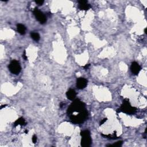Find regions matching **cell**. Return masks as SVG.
Here are the masks:
<instances>
[{
  "mask_svg": "<svg viewBox=\"0 0 147 147\" xmlns=\"http://www.w3.org/2000/svg\"><path fill=\"white\" fill-rule=\"evenodd\" d=\"M84 110H86V109H85V105L84 102L81 101L79 100H76L68 107L67 110V113L70 116L75 112H82Z\"/></svg>",
  "mask_w": 147,
  "mask_h": 147,
  "instance_id": "6da1fadb",
  "label": "cell"
},
{
  "mask_svg": "<svg viewBox=\"0 0 147 147\" xmlns=\"http://www.w3.org/2000/svg\"><path fill=\"white\" fill-rule=\"evenodd\" d=\"M88 113L87 112L86 110H84L82 112L79 113V114L76 115H71L70 116V119L72 123L76 124H81L83 123L86 120V119L87 117Z\"/></svg>",
  "mask_w": 147,
  "mask_h": 147,
  "instance_id": "7a4b0ae2",
  "label": "cell"
},
{
  "mask_svg": "<svg viewBox=\"0 0 147 147\" xmlns=\"http://www.w3.org/2000/svg\"><path fill=\"white\" fill-rule=\"evenodd\" d=\"M82 137L81 139V146L84 147H90L91 144V139L90 133L88 130H85L81 133Z\"/></svg>",
  "mask_w": 147,
  "mask_h": 147,
  "instance_id": "3957f363",
  "label": "cell"
},
{
  "mask_svg": "<svg viewBox=\"0 0 147 147\" xmlns=\"http://www.w3.org/2000/svg\"><path fill=\"white\" fill-rule=\"evenodd\" d=\"M118 110H119L118 111H120V112L122 111V112L127 113V114H132L136 112V109L134 107H132L131 106L128 101L125 100L124 101V103L121 105V107Z\"/></svg>",
  "mask_w": 147,
  "mask_h": 147,
  "instance_id": "277c9868",
  "label": "cell"
},
{
  "mask_svg": "<svg viewBox=\"0 0 147 147\" xmlns=\"http://www.w3.org/2000/svg\"><path fill=\"white\" fill-rule=\"evenodd\" d=\"M9 69L12 74L17 75L20 72L21 67L20 63L17 61L14 60L10 62L9 65Z\"/></svg>",
  "mask_w": 147,
  "mask_h": 147,
  "instance_id": "5b68a950",
  "label": "cell"
},
{
  "mask_svg": "<svg viewBox=\"0 0 147 147\" xmlns=\"http://www.w3.org/2000/svg\"><path fill=\"white\" fill-rule=\"evenodd\" d=\"M33 13H34V15L36 17L37 20L39 21L41 24H44L46 22L47 19H46L45 16L38 8L35 9L34 10H33Z\"/></svg>",
  "mask_w": 147,
  "mask_h": 147,
  "instance_id": "8992f818",
  "label": "cell"
},
{
  "mask_svg": "<svg viewBox=\"0 0 147 147\" xmlns=\"http://www.w3.org/2000/svg\"><path fill=\"white\" fill-rule=\"evenodd\" d=\"M87 84V81L84 78H79L77 81V86L79 89L82 90L86 87Z\"/></svg>",
  "mask_w": 147,
  "mask_h": 147,
  "instance_id": "52a82bcc",
  "label": "cell"
},
{
  "mask_svg": "<svg viewBox=\"0 0 147 147\" xmlns=\"http://www.w3.org/2000/svg\"><path fill=\"white\" fill-rule=\"evenodd\" d=\"M141 67L137 62H133L130 67L131 71L134 75H137L141 70Z\"/></svg>",
  "mask_w": 147,
  "mask_h": 147,
  "instance_id": "ba28073f",
  "label": "cell"
},
{
  "mask_svg": "<svg viewBox=\"0 0 147 147\" xmlns=\"http://www.w3.org/2000/svg\"><path fill=\"white\" fill-rule=\"evenodd\" d=\"M79 3V8L81 10H87L90 8V5L88 4L87 1H78Z\"/></svg>",
  "mask_w": 147,
  "mask_h": 147,
  "instance_id": "9c48e42d",
  "label": "cell"
},
{
  "mask_svg": "<svg viewBox=\"0 0 147 147\" xmlns=\"http://www.w3.org/2000/svg\"><path fill=\"white\" fill-rule=\"evenodd\" d=\"M76 95H77V94H76L75 91L72 89L69 90L66 93V96L67 97V98L69 99L70 100H74V99L75 98Z\"/></svg>",
  "mask_w": 147,
  "mask_h": 147,
  "instance_id": "30bf717a",
  "label": "cell"
},
{
  "mask_svg": "<svg viewBox=\"0 0 147 147\" xmlns=\"http://www.w3.org/2000/svg\"><path fill=\"white\" fill-rule=\"evenodd\" d=\"M17 31H18V32L20 33V34L23 35L25 33L26 28L24 25L18 24L17 25Z\"/></svg>",
  "mask_w": 147,
  "mask_h": 147,
  "instance_id": "8fae6325",
  "label": "cell"
},
{
  "mask_svg": "<svg viewBox=\"0 0 147 147\" xmlns=\"http://www.w3.org/2000/svg\"><path fill=\"white\" fill-rule=\"evenodd\" d=\"M26 124V121H25V120H24V118H23L22 117H20L15 121V124H14V126H17V125H21V126H23V125H25Z\"/></svg>",
  "mask_w": 147,
  "mask_h": 147,
  "instance_id": "7c38bea8",
  "label": "cell"
},
{
  "mask_svg": "<svg viewBox=\"0 0 147 147\" xmlns=\"http://www.w3.org/2000/svg\"><path fill=\"white\" fill-rule=\"evenodd\" d=\"M31 37L35 41L38 42L40 40V35L38 33H31Z\"/></svg>",
  "mask_w": 147,
  "mask_h": 147,
  "instance_id": "4fadbf2b",
  "label": "cell"
},
{
  "mask_svg": "<svg viewBox=\"0 0 147 147\" xmlns=\"http://www.w3.org/2000/svg\"><path fill=\"white\" fill-rule=\"evenodd\" d=\"M122 144H123V142L122 141H118V142H117L116 144H114L113 145H109V146H110V147H120L121 146Z\"/></svg>",
  "mask_w": 147,
  "mask_h": 147,
  "instance_id": "5bb4252c",
  "label": "cell"
},
{
  "mask_svg": "<svg viewBox=\"0 0 147 147\" xmlns=\"http://www.w3.org/2000/svg\"><path fill=\"white\" fill-rule=\"evenodd\" d=\"M32 141H33V143H34V144H35V143H36V141H37V137H36V135H34L32 137Z\"/></svg>",
  "mask_w": 147,
  "mask_h": 147,
  "instance_id": "9a60e30c",
  "label": "cell"
},
{
  "mask_svg": "<svg viewBox=\"0 0 147 147\" xmlns=\"http://www.w3.org/2000/svg\"><path fill=\"white\" fill-rule=\"evenodd\" d=\"M35 2H36L37 4H38L39 5H42V3H44V1H42V0H40V1H35Z\"/></svg>",
  "mask_w": 147,
  "mask_h": 147,
  "instance_id": "2e32d148",
  "label": "cell"
},
{
  "mask_svg": "<svg viewBox=\"0 0 147 147\" xmlns=\"http://www.w3.org/2000/svg\"><path fill=\"white\" fill-rule=\"evenodd\" d=\"M22 58H24V59L25 60V61H26V60H27V56H26V55L25 51H24V54H23V55H22Z\"/></svg>",
  "mask_w": 147,
  "mask_h": 147,
  "instance_id": "e0dca14e",
  "label": "cell"
},
{
  "mask_svg": "<svg viewBox=\"0 0 147 147\" xmlns=\"http://www.w3.org/2000/svg\"><path fill=\"white\" fill-rule=\"evenodd\" d=\"M106 120H107V118H104V119L103 120H102V121L101 122L100 124H101V125H102V124H103L104 123H105V122L106 121Z\"/></svg>",
  "mask_w": 147,
  "mask_h": 147,
  "instance_id": "ac0fdd59",
  "label": "cell"
},
{
  "mask_svg": "<svg viewBox=\"0 0 147 147\" xmlns=\"http://www.w3.org/2000/svg\"><path fill=\"white\" fill-rule=\"evenodd\" d=\"M89 66H90V64H86V65H85V66L84 67V68L85 69H87V68L88 67H89Z\"/></svg>",
  "mask_w": 147,
  "mask_h": 147,
  "instance_id": "d6986e66",
  "label": "cell"
},
{
  "mask_svg": "<svg viewBox=\"0 0 147 147\" xmlns=\"http://www.w3.org/2000/svg\"><path fill=\"white\" fill-rule=\"evenodd\" d=\"M144 31H145V33H147V28H146V29H145V30H144Z\"/></svg>",
  "mask_w": 147,
  "mask_h": 147,
  "instance_id": "ffe728a7",
  "label": "cell"
},
{
  "mask_svg": "<svg viewBox=\"0 0 147 147\" xmlns=\"http://www.w3.org/2000/svg\"><path fill=\"white\" fill-rule=\"evenodd\" d=\"M25 133H27L28 132V131L27 130H25Z\"/></svg>",
  "mask_w": 147,
  "mask_h": 147,
  "instance_id": "44dd1931",
  "label": "cell"
}]
</instances>
